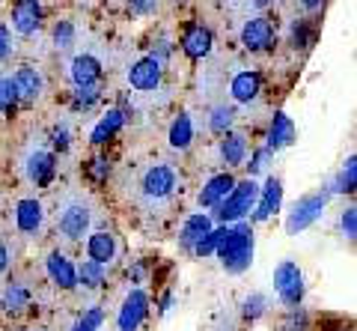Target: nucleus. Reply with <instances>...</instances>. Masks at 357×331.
<instances>
[{"label": "nucleus", "instance_id": "nucleus-1", "mask_svg": "<svg viewBox=\"0 0 357 331\" xmlns=\"http://www.w3.org/2000/svg\"><path fill=\"white\" fill-rule=\"evenodd\" d=\"M218 257L223 263V269L232 272V274L244 272L253 263V233H250V227L244 224V221L229 224V233H227V239L220 242Z\"/></svg>", "mask_w": 357, "mask_h": 331}, {"label": "nucleus", "instance_id": "nucleus-2", "mask_svg": "<svg viewBox=\"0 0 357 331\" xmlns=\"http://www.w3.org/2000/svg\"><path fill=\"white\" fill-rule=\"evenodd\" d=\"M93 227V209L81 197H66L57 209V233L66 242H81Z\"/></svg>", "mask_w": 357, "mask_h": 331}, {"label": "nucleus", "instance_id": "nucleus-3", "mask_svg": "<svg viewBox=\"0 0 357 331\" xmlns=\"http://www.w3.org/2000/svg\"><path fill=\"white\" fill-rule=\"evenodd\" d=\"M256 200H259V185H256V179H250V176H248V179L236 182L232 194L215 209V215H218L220 224H238L244 215L253 212Z\"/></svg>", "mask_w": 357, "mask_h": 331}, {"label": "nucleus", "instance_id": "nucleus-4", "mask_svg": "<svg viewBox=\"0 0 357 331\" xmlns=\"http://www.w3.org/2000/svg\"><path fill=\"white\" fill-rule=\"evenodd\" d=\"M176 185H178V176L170 164H152L140 179V194L149 206H161L176 194Z\"/></svg>", "mask_w": 357, "mask_h": 331}, {"label": "nucleus", "instance_id": "nucleus-5", "mask_svg": "<svg viewBox=\"0 0 357 331\" xmlns=\"http://www.w3.org/2000/svg\"><path fill=\"white\" fill-rule=\"evenodd\" d=\"M274 290L280 295V302L289 307H298L301 299H304V274H301V269L292 260H283L274 269Z\"/></svg>", "mask_w": 357, "mask_h": 331}, {"label": "nucleus", "instance_id": "nucleus-6", "mask_svg": "<svg viewBox=\"0 0 357 331\" xmlns=\"http://www.w3.org/2000/svg\"><path fill=\"white\" fill-rule=\"evenodd\" d=\"M21 173L27 176V182L33 185H48L57 173V159H54L51 149H42V147H33L24 159H21Z\"/></svg>", "mask_w": 357, "mask_h": 331}, {"label": "nucleus", "instance_id": "nucleus-7", "mask_svg": "<svg viewBox=\"0 0 357 331\" xmlns=\"http://www.w3.org/2000/svg\"><path fill=\"white\" fill-rule=\"evenodd\" d=\"M325 206H328V194L301 197V200L292 206L289 218H286V230L289 233H301V230H307L312 221H319L321 215H325Z\"/></svg>", "mask_w": 357, "mask_h": 331}, {"label": "nucleus", "instance_id": "nucleus-8", "mask_svg": "<svg viewBox=\"0 0 357 331\" xmlns=\"http://www.w3.org/2000/svg\"><path fill=\"white\" fill-rule=\"evenodd\" d=\"M146 311H149V299L143 290H131L122 302L119 314H116V331H137L146 319Z\"/></svg>", "mask_w": 357, "mask_h": 331}, {"label": "nucleus", "instance_id": "nucleus-9", "mask_svg": "<svg viewBox=\"0 0 357 331\" xmlns=\"http://www.w3.org/2000/svg\"><path fill=\"white\" fill-rule=\"evenodd\" d=\"M271 42H274V27H271V21H268V18L259 15V18L244 21L241 45L248 51H268V48H271Z\"/></svg>", "mask_w": 357, "mask_h": 331}, {"label": "nucleus", "instance_id": "nucleus-10", "mask_svg": "<svg viewBox=\"0 0 357 331\" xmlns=\"http://www.w3.org/2000/svg\"><path fill=\"white\" fill-rule=\"evenodd\" d=\"M161 72H164V66H161L158 60L143 57V60H137V63H134L131 69H128V84L134 87V90H143V93L158 90Z\"/></svg>", "mask_w": 357, "mask_h": 331}, {"label": "nucleus", "instance_id": "nucleus-11", "mask_svg": "<svg viewBox=\"0 0 357 331\" xmlns=\"http://www.w3.org/2000/svg\"><path fill=\"white\" fill-rule=\"evenodd\" d=\"M45 269H48V278L57 284L60 290H75L77 286V269L63 251H51L48 260H45Z\"/></svg>", "mask_w": 357, "mask_h": 331}, {"label": "nucleus", "instance_id": "nucleus-12", "mask_svg": "<svg viewBox=\"0 0 357 331\" xmlns=\"http://www.w3.org/2000/svg\"><path fill=\"white\" fill-rule=\"evenodd\" d=\"M211 45H215V36H211L208 27H203V24H188V27H185V33H182V51H185L191 60L208 57Z\"/></svg>", "mask_w": 357, "mask_h": 331}, {"label": "nucleus", "instance_id": "nucleus-13", "mask_svg": "<svg viewBox=\"0 0 357 331\" xmlns=\"http://www.w3.org/2000/svg\"><path fill=\"white\" fill-rule=\"evenodd\" d=\"M45 224V209L39 200H33V197H24V200L15 203V227L21 233L27 236H36Z\"/></svg>", "mask_w": 357, "mask_h": 331}, {"label": "nucleus", "instance_id": "nucleus-14", "mask_svg": "<svg viewBox=\"0 0 357 331\" xmlns=\"http://www.w3.org/2000/svg\"><path fill=\"white\" fill-rule=\"evenodd\" d=\"M116 236L107 233V230H96V233H89L86 239V257L98 263V266H110V263L116 260Z\"/></svg>", "mask_w": 357, "mask_h": 331}, {"label": "nucleus", "instance_id": "nucleus-15", "mask_svg": "<svg viewBox=\"0 0 357 331\" xmlns=\"http://www.w3.org/2000/svg\"><path fill=\"white\" fill-rule=\"evenodd\" d=\"M42 24V3L39 0H18L13 9V30L21 36H30L36 33Z\"/></svg>", "mask_w": 357, "mask_h": 331}, {"label": "nucleus", "instance_id": "nucleus-16", "mask_svg": "<svg viewBox=\"0 0 357 331\" xmlns=\"http://www.w3.org/2000/svg\"><path fill=\"white\" fill-rule=\"evenodd\" d=\"M232 189H236V179H232L229 173H218V176H211V179L203 185V191H199V206L203 209H218L227 197L232 194Z\"/></svg>", "mask_w": 357, "mask_h": 331}, {"label": "nucleus", "instance_id": "nucleus-17", "mask_svg": "<svg viewBox=\"0 0 357 331\" xmlns=\"http://www.w3.org/2000/svg\"><path fill=\"white\" fill-rule=\"evenodd\" d=\"M280 200H283V182L271 176L262 189H259V200H256V209H253V221H268L277 209H280Z\"/></svg>", "mask_w": 357, "mask_h": 331}, {"label": "nucleus", "instance_id": "nucleus-18", "mask_svg": "<svg viewBox=\"0 0 357 331\" xmlns=\"http://www.w3.org/2000/svg\"><path fill=\"white\" fill-rule=\"evenodd\" d=\"M295 143V123L289 119L283 110H277L274 119H271V128H268V138H265V147L277 152V149H286Z\"/></svg>", "mask_w": 357, "mask_h": 331}, {"label": "nucleus", "instance_id": "nucleus-19", "mask_svg": "<svg viewBox=\"0 0 357 331\" xmlns=\"http://www.w3.org/2000/svg\"><path fill=\"white\" fill-rule=\"evenodd\" d=\"M69 75H72L75 87H96L98 78H102V63H98L93 54H77L72 60Z\"/></svg>", "mask_w": 357, "mask_h": 331}, {"label": "nucleus", "instance_id": "nucleus-20", "mask_svg": "<svg viewBox=\"0 0 357 331\" xmlns=\"http://www.w3.org/2000/svg\"><path fill=\"white\" fill-rule=\"evenodd\" d=\"M229 93H232V98L236 102H241V105H250L256 96L262 93V75L259 72H238L236 78H232V84H229Z\"/></svg>", "mask_w": 357, "mask_h": 331}, {"label": "nucleus", "instance_id": "nucleus-21", "mask_svg": "<svg viewBox=\"0 0 357 331\" xmlns=\"http://www.w3.org/2000/svg\"><path fill=\"white\" fill-rule=\"evenodd\" d=\"M211 230H215V227H211V218H208L206 212H197V215H191V218L185 221L182 233H178V242H182L185 248H191V251H194L199 242H203V239L211 233Z\"/></svg>", "mask_w": 357, "mask_h": 331}, {"label": "nucleus", "instance_id": "nucleus-22", "mask_svg": "<svg viewBox=\"0 0 357 331\" xmlns=\"http://www.w3.org/2000/svg\"><path fill=\"white\" fill-rule=\"evenodd\" d=\"M218 152L227 168H238V164H244V159H248V138L238 135V131H229V135H223Z\"/></svg>", "mask_w": 357, "mask_h": 331}, {"label": "nucleus", "instance_id": "nucleus-23", "mask_svg": "<svg viewBox=\"0 0 357 331\" xmlns=\"http://www.w3.org/2000/svg\"><path fill=\"white\" fill-rule=\"evenodd\" d=\"M13 81H15L18 96L24 98V102H36L42 96V75L33 69V66H21V69L13 75Z\"/></svg>", "mask_w": 357, "mask_h": 331}, {"label": "nucleus", "instance_id": "nucleus-24", "mask_svg": "<svg viewBox=\"0 0 357 331\" xmlns=\"http://www.w3.org/2000/svg\"><path fill=\"white\" fill-rule=\"evenodd\" d=\"M122 123H126V117H122V110H107V114L98 119V126L93 128V135H89V140L96 143V147H102V143H107L110 138L116 135V131L122 128Z\"/></svg>", "mask_w": 357, "mask_h": 331}, {"label": "nucleus", "instance_id": "nucleus-25", "mask_svg": "<svg viewBox=\"0 0 357 331\" xmlns=\"http://www.w3.org/2000/svg\"><path fill=\"white\" fill-rule=\"evenodd\" d=\"M345 191H357V156L345 161V168L328 185V194H345Z\"/></svg>", "mask_w": 357, "mask_h": 331}, {"label": "nucleus", "instance_id": "nucleus-26", "mask_svg": "<svg viewBox=\"0 0 357 331\" xmlns=\"http://www.w3.org/2000/svg\"><path fill=\"white\" fill-rule=\"evenodd\" d=\"M194 140V123L188 114H178L170 126V147L173 149H188Z\"/></svg>", "mask_w": 357, "mask_h": 331}, {"label": "nucleus", "instance_id": "nucleus-27", "mask_svg": "<svg viewBox=\"0 0 357 331\" xmlns=\"http://www.w3.org/2000/svg\"><path fill=\"white\" fill-rule=\"evenodd\" d=\"M77 284H81L84 290H98V286L105 284V266H98L93 260H84L81 266H77Z\"/></svg>", "mask_w": 357, "mask_h": 331}, {"label": "nucleus", "instance_id": "nucleus-28", "mask_svg": "<svg viewBox=\"0 0 357 331\" xmlns=\"http://www.w3.org/2000/svg\"><path fill=\"white\" fill-rule=\"evenodd\" d=\"M30 304V290L24 284H9L6 286V293H3V311H24V307Z\"/></svg>", "mask_w": 357, "mask_h": 331}, {"label": "nucleus", "instance_id": "nucleus-29", "mask_svg": "<svg viewBox=\"0 0 357 331\" xmlns=\"http://www.w3.org/2000/svg\"><path fill=\"white\" fill-rule=\"evenodd\" d=\"M232 123H236V110H232L229 105H218L215 110H211V119H208V128L215 131V135H229Z\"/></svg>", "mask_w": 357, "mask_h": 331}, {"label": "nucleus", "instance_id": "nucleus-30", "mask_svg": "<svg viewBox=\"0 0 357 331\" xmlns=\"http://www.w3.org/2000/svg\"><path fill=\"white\" fill-rule=\"evenodd\" d=\"M21 96H18V87L13 78H0V114H13L18 108Z\"/></svg>", "mask_w": 357, "mask_h": 331}, {"label": "nucleus", "instance_id": "nucleus-31", "mask_svg": "<svg viewBox=\"0 0 357 331\" xmlns=\"http://www.w3.org/2000/svg\"><path fill=\"white\" fill-rule=\"evenodd\" d=\"M227 233H229V224H223V227H218V230H211V233L194 248V253H197V257H208V253H218L220 242L227 239Z\"/></svg>", "mask_w": 357, "mask_h": 331}, {"label": "nucleus", "instance_id": "nucleus-32", "mask_svg": "<svg viewBox=\"0 0 357 331\" xmlns=\"http://www.w3.org/2000/svg\"><path fill=\"white\" fill-rule=\"evenodd\" d=\"M51 36H54V45H57L60 51L72 48L75 45V24L72 21H57L54 30H51Z\"/></svg>", "mask_w": 357, "mask_h": 331}, {"label": "nucleus", "instance_id": "nucleus-33", "mask_svg": "<svg viewBox=\"0 0 357 331\" xmlns=\"http://www.w3.org/2000/svg\"><path fill=\"white\" fill-rule=\"evenodd\" d=\"M105 323V311L102 307H89V311L77 319V325L72 331H98V325Z\"/></svg>", "mask_w": 357, "mask_h": 331}, {"label": "nucleus", "instance_id": "nucleus-34", "mask_svg": "<svg viewBox=\"0 0 357 331\" xmlns=\"http://www.w3.org/2000/svg\"><path fill=\"white\" fill-rule=\"evenodd\" d=\"M265 295L262 293H253V295H248L244 299V316H250V319H259L262 314H265Z\"/></svg>", "mask_w": 357, "mask_h": 331}, {"label": "nucleus", "instance_id": "nucleus-35", "mask_svg": "<svg viewBox=\"0 0 357 331\" xmlns=\"http://www.w3.org/2000/svg\"><path fill=\"white\" fill-rule=\"evenodd\" d=\"M96 102H98V87H77V93H75V108L77 110L93 108Z\"/></svg>", "mask_w": 357, "mask_h": 331}, {"label": "nucleus", "instance_id": "nucleus-36", "mask_svg": "<svg viewBox=\"0 0 357 331\" xmlns=\"http://www.w3.org/2000/svg\"><path fill=\"white\" fill-rule=\"evenodd\" d=\"M340 230L349 239H357V206H349L345 212L340 215Z\"/></svg>", "mask_w": 357, "mask_h": 331}, {"label": "nucleus", "instance_id": "nucleus-37", "mask_svg": "<svg viewBox=\"0 0 357 331\" xmlns=\"http://www.w3.org/2000/svg\"><path fill=\"white\" fill-rule=\"evenodd\" d=\"M51 143H54V149H60V152L69 149V143H72L69 126H57V128H54V131H51Z\"/></svg>", "mask_w": 357, "mask_h": 331}, {"label": "nucleus", "instance_id": "nucleus-38", "mask_svg": "<svg viewBox=\"0 0 357 331\" xmlns=\"http://www.w3.org/2000/svg\"><path fill=\"white\" fill-rule=\"evenodd\" d=\"M268 159H271V149H259V152H256V156H253V161L248 164V168H250V179H253V176L256 173H262L265 170V164H268Z\"/></svg>", "mask_w": 357, "mask_h": 331}, {"label": "nucleus", "instance_id": "nucleus-39", "mask_svg": "<svg viewBox=\"0 0 357 331\" xmlns=\"http://www.w3.org/2000/svg\"><path fill=\"white\" fill-rule=\"evenodd\" d=\"M13 54V33L6 24H0V60H6Z\"/></svg>", "mask_w": 357, "mask_h": 331}, {"label": "nucleus", "instance_id": "nucleus-40", "mask_svg": "<svg viewBox=\"0 0 357 331\" xmlns=\"http://www.w3.org/2000/svg\"><path fill=\"white\" fill-rule=\"evenodd\" d=\"M128 6L134 15H152L158 3H155V0H128Z\"/></svg>", "mask_w": 357, "mask_h": 331}, {"label": "nucleus", "instance_id": "nucleus-41", "mask_svg": "<svg viewBox=\"0 0 357 331\" xmlns=\"http://www.w3.org/2000/svg\"><path fill=\"white\" fill-rule=\"evenodd\" d=\"M107 170H110V168H107V161H105V159H96V161H93V168H89L93 179H98V182H102L105 176H107Z\"/></svg>", "mask_w": 357, "mask_h": 331}, {"label": "nucleus", "instance_id": "nucleus-42", "mask_svg": "<svg viewBox=\"0 0 357 331\" xmlns=\"http://www.w3.org/2000/svg\"><path fill=\"white\" fill-rule=\"evenodd\" d=\"M292 42H295V45H301V48L307 45V27H304V21H298V24L292 27Z\"/></svg>", "mask_w": 357, "mask_h": 331}, {"label": "nucleus", "instance_id": "nucleus-43", "mask_svg": "<svg viewBox=\"0 0 357 331\" xmlns=\"http://www.w3.org/2000/svg\"><path fill=\"white\" fill-rule=\"evenodd\" d=\"M167 57H170V45H167V42H158V48H152V60H158L164 66Z\"/></svg>", "mask_w": 357, "mask_h": 331}, {"label": "nucleus", "instance_id": "nucleus-44", "mask_svg": "<svg viewBox=\"0 0 357 331\" xmlns=\"http://www.w3.org/2000/svg\"><path fill=\"white\" fill-rule=\"evenodd\" d=\"M6 266H9V248L0 242V274L6 272Z\"/></svg>", "mask_w": 357, "mask_h": 331}, {"label": "nucleus", "instance_id": "nucleus-45", "mask_svg": "<svg viewBox=\"0 0 357 331\" xmlns=\"http://www.w3.org/2000/svg\"><path fill=\"white\" fill-rule=\"evenodd\" d=\"M170 304H173V295H170V293H167V295H164V299H161V314H167V311H170Z\"/></svg>", "mask_w": 357, "mask_h": 331}, {"label": "nucleus", "instance_id": "nucleus-46", "mask_svg": "<svg viewBox=\"0 0 357 331\" xmlns=\"http://www.w3.org/2000/svg\"><path fill=\"white\" fill-rule=\"evenodd\" d=\"M301 3H304L307 9H316V6H321V3H325V0H301Z\"/></svg>", "mask_w": 357, "mask_h": 331}, {"label": "nucleus", "instance_id": "nucleus-47", "mask_svg": "<svg viewBox=\"0 0 357 331\" xmlns=\"http://www.w3.org/2000/svg\"><path fill=\"white\" fill-rule=\"evenodd\" d=\"M268 3H274V0H256V6H268Z\"/></svg>", "mask_w": 357, "mask_h": 331}, {"label": "nucleus", "instance_id": "nucleus-48", "mask_svg": "<svg viewBox=\"0 0 357 331\" xmlns=\"http://www.w3.org/2000/svg\"><path fill=\"white\" fill-rule=\"evenodd\" d=\"M176 3H185V0H176Z\"/></svg>", "mask_w": 357, "mask_h": 331}]
</instances>
